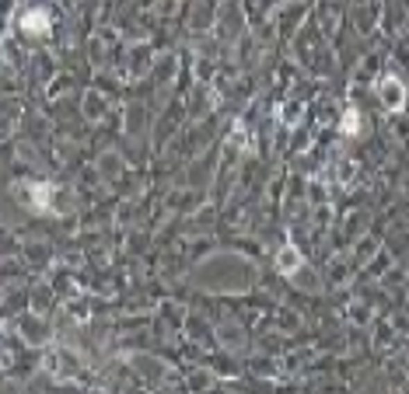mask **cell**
<instances>
[{
    "label": "cell",
    "mask_w": 409,
    "mask_h": 394,
    "mask_svg": "<svg viewBox=\"0 0 409 394\" xmlns=\"http://www.w3.org/2000/svg\"><path fill=\"white\" fill-rule=\"evenodd\" d=\"M294 112H297V105H287V109H284V123H287V126H294V123H297V116H294Z\"/></svg>",
    "instance_id": "7"
},
{
    "label": "cell",
    "mask_w": 409,
    "mask_h": 394,
    "mask_svg": "<svg viewBox=\"0 0 409 394\" xmlns=\"http://www.w3.org/2000/svg\"><path fill=\"white\" fill-rule=\"evenodd\" d=\"M340 133H343V136H360V112H357V109H347V112H343Z\"/></svg>",
    "instance_id": "5"
},
{
    "label": "cell",
    "mask_w": 409,
    "mask_h": 394,
    "mask_svg": "<svg viewBox=\"0 0 409 394\" xmlns=\"http://www.w3.org/2000/svg\"><path fill=\"white\" fill-rule=\"evenodd\" d=\"M49 28H53V15L46 8H28L21 15V32L25 35H46Z\"/></svg>",
    "instance_id": "2"
},
{
    "label": "cell",
    "mask_w": 409,
    "mask_h": 394,
    "mask_svg": "<svg viewBox=\"0 0 409 394\" xmlns=\"http://www.w3.org/2000/svg\"><path fill=\"white\" fill-rule=\"evenodd\" d=\"M53 181H35V185H28V206L35 210V213H49L53 210Z\"/></svg>",
    "instance_id": "4"
},
{
    "label": "cell",
    "mask_w": 409,
    "mask_h": 394,
    "mask_svg": "<svg viewBox=\"0 0 409 394\" xmlns=\"http://www.w3.org/2000/svg\"><path fill=\"white\" fill-rule=\"evenodd\" d=\"M234 143H238V147H249V140H245V129H241V123H234Z\"/></svg>",
    "instance_id": "6"
},
{
    "label": "cell",
    "mask_w": 409,
    "mask_h": 394,
    "mask_svg": "<svg viewBox=\"0 0 409 394\" xmlns=\"http://www.w3.org/2000/svg\"><path fill=\"white\" fill-rule=\"evenodd\" d=\"M378 94H381V102H385L388 112H402V105H406V87H402V80H399L395 73H385V77L378 80Z\"/></svg>",
    "instance_id": "1"
},
{
    "label": "cell",
    "mask_w": 409,
    "mask_h": 394,
    "mask_svg": "<svg viewBox=\"0 0 409 394\" xmlns=\"http://www.w3.org/2000/svg\"><path fill=\"white\" fill-rule=\"evenodd\" d=\"M304 269V255L294 248V241H284V248L277 251V272L280 276H294Z\"/></svg>",
    "instance_id": "3"
}]
</instances>
